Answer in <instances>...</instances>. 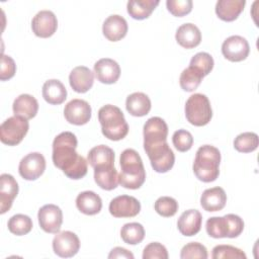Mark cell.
<instances>
[{
    "label": "cell",
    "instance_id": "6da1fadb",
    "mask_svg": "<svg viewBox=\"0 0 259 259\" xmlns=\"http://www.w3.org/2000/svg\"><path fill=\"white\" fill-rule=\"evenodd\" d=\"M78 141L71 132H63L53 142L52 159L54 165L61 169L70 179L78 180L87 174L86 159L76 152Z\"/></svg>",
    "mask_w": 259,
    "mask_h": 259
},
{
    "label": "cell",
    "instance_id": "7a4b0ae2",
    "mask_svg": "<svg viewBox=\"0 0 259 259\" xmlns=\"http://www.w3.org/2000/svg\"><path fill=\"white\" fill-rule=\"evenodd\" d=\"M121 172L118 183L127 189L140 188L146 180V171L139 153L134 149H125L120 154Z\"/></svg>",
    "mask_w": 259,
    "mask_h": 259
},
{
    "label": "cell",
    "instance_id": "3957f363",
    "mask_svg": "<svg viewBox=\"0 0 259 259\" xmlns=\"http://www.w3.org/2000/svg\"><path fill=\"white\" fill-rule=\"evenodd\" d=\"M221 153L218 148L204 145L196 151L195 159L193 162V172L196 178L202 182H212L220 174Z\"/></svg>",
    "mask_w": 259,
    "mask_h": 259
},
{
    "label": "cell",
    "instance_id": "277c9868",
    "mask_svg": "<svg viewBox=\"0 0 259 259\" xmlns=\"http://www.w3.org/2000/svg\"><path fill=\"white\" fill-rule=\"evenodd\" d=\"M98 120L101 132L105 138L111 141H119L128 133V125L120 108L115 105L106 104L98 111Z\"/></svg>",
    "mask_w": 259,
    "mask_h": 259
},
{
    "label": "cell",
    "instance_id": "5b68a950",
    "mask_svg": "<svg viewBox=\"0 0 259 259\" xmlns=\"http://www.w3.org/2000/svg\"><path fill=\"white\" fill-rule=\"evenodd\" d=\"M186 119L195 126L207 124L212 117V110L208 98L201 93L189 96L185 103Z\"/></svg>",
    "mask_w": 259,
    "mask_h": 259
},
{
    "label": "cell",
    "instance_id": "8992f818",
    "mask_svg": "<svg viewBox=\"0 0 259 259\" xmlns=\"http://www.w3.org/2000/svg\"><path fill=\"white\" fill-rule=\"evenodd\" d=\"M152 168L158 173H166L172 169L175 163V156L167 141L157 144L144 145Z\"/></svg>",
    "mask_w": 259,
    "mask_h": 259
},
{
    "label": "cell",
    "instance_id": "52a82bcc",
    "mask_svg": "<svg viewBox=\"0 0 259 259\" xmlns=\"http://www.w3.org/2000/svg\"><path fill=\"white\" fill-rule=\"evenodd\" d=\"M28 128L27 119L15 115L8 117L0 126V140L7 146H16L23 140Z\"/></svg>",
    "mask_w": 259,
    "mask_h": 259
},
{
    "label": "cell",
    "instance_id": "ba28073f",
    "mask_svg": "<svg viewBox=\"0 0 259 259\" xmlns=\"http://www.w3.org/2000/svg\"><path fill=\"white\" fill-rule=\"evenodd\" d=\"M46 170V159L38 152H32L24 156L19 162L18 172L25 180H35Z\"/></svg>",
    "mask_w": 259,
    "mask_h": 259
},
{
    "label": "cell",
    "instance_id": "9c48e42d",
    "mask_svg": "<svg viewBox=\"0 0 259 259\" xmlns=\"http://www.w3.org/2000/svg\"><path fill=\"white\" fill-rule=\"evenodd\" d=\"M80 249V240L78 236L70 231L57 233L53 240V250L56 255L62 258L75 256Z\"/></svg>",
    "mask_w": 259,
    "mask_h": 259
},
{
    "label": "cell",
    "instance_id": "30bf717a",
    "mask_svg": "<svg viewBox=\"0 0 259 259\" xmlns=\"http://www.w3.org/2000/svg\"><path fill=\"white\" fill-rule=\"evenodd\" d=\"M37 219L42 231L50 234H57L63 223V212L58 205L50 203L39 208Z\"/></svg>",
    "mask_w": 259,
    "mask_h": 259
},
{
    "label": "cell",
    "instance_id": "8fae6325",
    "mask_svg": "<svg viewBox=\"0 0 259 259\" xmlns=\"http://www.w3.org/2000/svg\"><path fill=\"white\" fill-rule=\"evenodd\" d=\"M222 53L224 57L231 62H241L248 57L250 47L245 37L241 35H232L226 38L223 42Z\"/></svg>",
    "mask_w": 259,
    "mask_h": 259
},
{
    "label": "cell",
    "instance_id": "7c38bea8",
    "mask_svg": "<svg viewBox=\"0 0 259 259\" xmlns=\"http://www.w3.org/2000/svg\"><path fill=\"white\" fill-rule=\"evenodd\" d=\"M66 120L75 125H83L91 118V106L83 99H72L64 108Z\"/></svg>",
    "mask_w": 259,
    "mask_h": 259
},
{
    "label": "cell",
    "instance_id": "4fadbf2b",
    "mask_svg": "<svg viewBox=\"0 0 259 259\" xmlns=\"http://www.w3.org/2000/svg\"><path fill=\"white\" fill-rule=\"evenodd\" d=\"M140 210V201L130 195L116 196L109 203V212L114 218H134Z\"/></svg>",
    "mask_w": 259,
    "mask_h": 259
},
{
    "label": "cell",
    "instance_id": "5bb4252c",
    "mask_svg": "<svg viewBox=\"0 0 259 259\" xmlns=\"http://www.w3.org/2000/svg\"><path fill=\"white\" fill-rule=\"evenodd\" d=\"M58 27V20L54 12L50 10H41L35 14L31 21L33 33L41 38L52 36Z\"/></svg>",
    "mask_w": 259,
    "mask_h": 259
},
{
    "label": "cell",
    "instance_id": "9a60e30c",
    "mask_svg": "<svg viewBox=\"0 0 259 259\" xmlns=\"http://www.w3.org/2000/svg\"><path fill=\"white\" fill-rule=\"evenodd\" d=\"M168 136V125L159 116L149 118L144 124V145L166 142Z\"/></svg>",
    "mask_w": 259,
    "mask_h": 259
},
{
    "label": "cell",
    "instance_id": "2e32d148",
    "mask_svg": "<svg viewBox=\"0 0 259 259\" xmlns=\"http://www.w3.org/2000/svg\"><path fill=\"white\" fill-rule=\"evenodd\" d=\"M94 74L99 82L113 84L120 76V67L114 60L103 58L94 64Z\"/></svg>",
    "mask_w": 259,
    "mask_h": 259
},
{
    "label": "cell",
    "instance_id": "e0dca14e",
    "mask_svg": "<svg viewBox=\"0 0 259 259\" xmlns=\"http://www.w3.org/2000/svg\"><path fill=\"white\" fill-rule=\"evenodd\" d=\"M18 193V184L14 177L4 173L0 176V213L10 209L14 198Z\"/></svg>",
    "mask_w": 259,
    "mask_h": 259
},
{
    "label": "cell",
    "instance_id": "ac0fdd59",
    "mask_svg": "<svg viewBox=\"0 0 259 259\" xmlns=\"http://www.w3.org/2000/svg\"><path fill=\"white\" fill-rule=\"evenodd\" d=\"M69 83L75 92L85 93L93 86L94 74L85 66L75 67L69 75Z\"/></svg>",
    "mask_w": 259,
    "mask_h": 259
},
{
    "label": "cell",
    "instance_id": "d6986e66",
    "mask_svg": "<svg viewBox=\"0 0 259 259\" xmlns=\"http://www.w3.org/2000/svg\"><path fill=\"white\" fill-rule=\"evenodd\" d=\"M126 20L117 14L108 16L102 25L103 35L110 41H118L126 35L127 32Z\"/></svg>",
    "mask_w": 259,
    "mask_h": 259
},
{
    "label": "cell",
    "instance_id": "ffe728a7",
    "mask_svg": "<svg viewBox=\"0 0 259 259\" xmlns=\"http://www.w3.org/2000/svg\"><path fill=\"white\" fill-rule=\"evenodd\" d=\"M202 224V215L197 209H188L181 213L177 222L179 232L187 237L196 235Z\"/></svg>",
    "mask_w": 259,
    "mask_h": 259
},
{
    "label": "cell",
    "instance_id": "44dd1931",
    "mask_svg": "<svg viewBox=\"0 0 259 259\" xmlns=\"http://www.w3.org/2000/svg\"><path fill=\"white\" fill-rule=\"evenodd\" d=\"M227 202V194L222 187L215 186L205 189L200 197V204L206 211H219Z\"/></svg>",
    "mask_w": 259,
    "mask_h": 259
},
{
    "label": "cell",
    "instance_id": "7402d4cb",
    "mask_svg": "<svg viewBox=\"0 0 259 259\" xmlns=\"http://www.w3.org/2000/svg\"><path fill=\"white\" fill-rule=\"evenodd\" d=\"M176 41L184 49H193L201 41V32L193 23H184L180 25L175 34Z\"/></svg>",
    "mask_w": 259,
    "mask_h": 259
},
{
    "label": "cell",
    "instance_id": "603a6c76",
    "mask_svg": "<svg viewBox=\"0 0 259 259\" xmlns=\"http://www.w3.org/2000/svg\"><path fill=\"white\" fill-rule=\"evenodd\" d=\"M12 109L15 116H20L28 120L36 115L38 110V102L32 95L20 94L15 98Z\"/></svg>",
    "mask_w": 259,
    "mask_h": 259
},
{
    "label": "cell",
    "instance_id": "cb8c5ba5",
    "mask_svg": "<svg viewBox=\"0 0 259 259\" xmlns=\"http://www.w3.org/2000/svg\"><path fill=\"white\" fill-rule=\"evenodd\" d=\"M245 0H220L215 4V13L224 21H234L244 10Z\"/></svg>",
    "mask_w": 259,
    "mask_h": 259
},
{
    "label": "cell",
    "instance_id": "d4e9b609",
    "mask_svg": "<svg viewBox=\"0 0 259 259\" xmlns=\"http://www.w3.org/2000/svg\"><path fill=\"white\" fill-rule=\"evenodd\" d=\"M44 99L53 105L63 103L67 98V89L64 84L57 79H51L45 82L42 86Z\"/></svg>",
    "mask_w": 259,
    "mask_h": 259
},
{
    "label": "cell",
    "instance_id": "484cf974",
    "mask_svg": "<svg viewBox=\"0 0 259 259\" xmlns=\"http://www.w3.org/2000/svg\"><path fill=\"white\" fill-rule=\"evenodd\" d=\"M77 208L84 214L94 215L102 208V200L98 194L93 191H83L76 198Z\"/></svg>",
    "mask_w": 259,
    "mask_h": 259
},
{
    "label": "cell",
    "instance_id": "4316f807",
    "mask_svg": "<svg viewBox=\"0 0 259 259\" xmlns=\"http://www.w3.org/2000/svg\"><path fill=\"white\" fill-rule=\"evenodd\" d=\"M125 107L133 116H145L151 110V100L145 93L135 92L126 97Z\"/></svg>",
    "mask_w": 259,
    "mask_h": 259
},
{
    "label": "cell",
    "instance_id": "83f0119b",
    "mask_svg": "<svg viewBox=\"0 0 259 259\" xmlns=\"http://www.w3.org/2000/svg\"><path fill=\"white\" fill-rule=\"evenodd\" d=\"M87 160L93 169L104 166H114V152L105 145H99L89 151Z\"/></svg>",
    "mask_w": 259,
    "mask_h": 259
},
{
    "label": "cell",
    "instance_id": "f1b7e54d",
    "mask_svg": "<svg viewBox=\"0 0 259 259\" xmlns=\"http://www.w3.org/2000/svg\"><path fill=\"white\" fill-rule=\"evenodd\" d=\"M94 180L104 190H112L117 187L118 173L114 166H104L94 169Z\"/></svg>",
    "mask_w": 259,
    "mask_h": 259
},
{
    "label": "cell",
    "instance_id": "f546056e",
    "mask_svg": "<svg viewBox=\"0 0 259 259\" xmlns=\"http://www.w3.org/2000/svg\"><path fill=\"white\" fill-rule=\"evenodd\" d=\"M158 0H130L126 4L127 13L137 20L148 18L159 5Z\"/></svg>",
    "mask_w": 259,
    "mask_h": 259
},
{
    "label": "cell",
    "instance_id": "4dcf8cb0",
    "mask_svg": "<svg viewBox=\"0 0 259 259\" xmlns=\"http://www.w3.org/2000/svg\"><path fill=\"white\" fill-rule=\"evenodd\" d=\"M122 241L128 245L140 244L145 238V229L139 223H127L120 230Z\"/></svg>",
    "mask_w": 259,
    "mask_h": 259
},
{
    "label": "cell",
    "instance_id": "1f68e13d",
    "mask_svg": "<svg viewBox=\"0 0 259 259\" xmlns=\"http://www.w3.org/2000/svg\"><path fill=\"white\" fill-rule=\"evenodd\" d=\"M203 77L204 76L202 75V73H200L197 69L189 66L182 71L179 78V83L184 91L191 92L199 86Z\"/></svg>",
    "mask_w": 259,
    "mask_h": 259
},
{
    "label": "cell",
    "instance_id": "d6a6232c",
    "mask_svg": "<svg viewBox=\"0 0 259 259\" xmlns=\"http://www.w3.org/2000/svg\"><path fill=\"white\" fill-rule=\"evenodd\" d=\"M7 226L10 233L16 236H23L31 231L32 221L26 214L17 213L9 219Z\"/></svg>",
    "mask_w": 259,
    "mask_h": 259
},
{
    "label": "cell",
    "instance_id": "836d02e7",
    "mask_svg": "<svg viewBox=\"0 0 259 259\" xmlns=\"http://www.w3.org/2000/svg\"><path fill=\"white\" fill-rule=\"evenodd\" d=\"M259 138L257 134L246 132L238 135L234 140V148L241 153H251L257 149Z\"/></svg>",
    "mask_w": 259,
    "mask_h": 259
},
{
    "label": "cell",
    "instance_id": "e575fe53",
    "mask_svg": "<svg viewBox=\"0 0 259 259\" xmlns=\"http://www.w3.org/2000/svg\"><path fill=\"white\" fill-rule=\"evenodd\" d=\"M205 229L208 236L212 238H228V224L225 215L209 218L206 221Z\"/></svg>",
    "mask_w": 259,
    "mask_h": 259
},
{
    "label": "cell",
    "instance_id": "d590c367",
    "mask_svg": "<svg viewBox=\"0 0 259 259\" xmlns=\"http://www.w3.org/2000/svg\"><path fill=\"white\" fill-rule=\"evenodd\" d=\"M155 210L158 214L164 218L173 217L178 210V202L175 198L170 196H161L159 197L155 204Z\"/></svg>",
    "mask_w": 259,
    "mask_h": 259
},
{
    "label": "cell",
    "instance_id": "8d00e7d4",
    "mask_svg": "<svg viewBox=\"0 0 259 259\" xmlns=\"http://www.w3.org/2000/svg\"><path fill=\"white\" fill-rule=\"evenodd\" d=\"M213 65H214V62L212 57L205 52H200L194 55L190 60V64H189L190 67L197 69L200 73H202L203 76H206L210 73V71L213 68Z\"/></svg>",
    "mask_w": 259,
    "mask_h": 259
},
{
    "label": "cell",
    "instance_id": "74e56055",
    "mask_svg": "<svg viewBox=\"0 0 259 259\" xmlns=\"http://www.w3.org/2000/svg\"><path fill=\"white\" fill-rule=\"evenodd\" d=\"M213 259L221 258H232V259H246V254L239 248L231 245H218L212 249Z\"/></svg>",
    "mask_w": 259,
    "mask_h": 259
},
{
    "label": "cell",
    "instance_id": "f35d334b",
    "mask_svg": "<svg viewBox=\"0 0 259 259\" xmlns=\"http://www.w3.org/2000/svg\"><path fill=\"white\" fill-rule=\"evenodd\" d=\"M208 257L206 248L198 243V242H191L186 244L180 253L181 259H191V258H200L206 259Z\"/></svg>",
    "mask_w": 259,
    "mask_h": 259
},
{
    "label": "cell",
    "instance_id": "ab89813d",
    "mask_svg": "<svg viewBox=\"0 0 259 259\" xmlns=\"http://www.w3.org/2000/svg\"><path fill=\"white\" fill-rule=\"evenodd\" d=\"M172 143L179 152H186L190 150L193 145V137L186 130H178L173 134Z\"/></svg>",
    "mask_w": 259,
    "mask_h": 259
},
{
    "label": "cell",
    "instance_id": "60d3db41",
    "mask_svg": "<svg viewBox=\"0 0 259 259\" xmlns=\"http://www.w3.org/2000/svg\"><path fill=\"white\" fill-rule=\"evenodd\" d=\"M192 1L191 0H167L166 6L168 11L176 16L182 17L192 10Z\"/></svg>",
    "mask_w": 259,
    "mask_h": 259
},
{
    "label": "cell",
    "instance_id": "b9f144b4",
    "mask_svg": "<svg viewBox=\"0 0 259 259\" xmlns=\"http://www.w3.org/2000/svg\"><path fill=\"white\" fill-rule=\"evenodd\" d=\"M168 251L164 245L152 242L143 251V259H168Z\"/></svg>",
    "mask_w": 259,
    "mask_h": 259
},
{
    "label": "cell",
    "instance_id": "7bdbcfd3",
    "mask_svg": "<svg viewBox=\"0 0 259 259\" xmlns=\"http://www.w3.org/2000/svg\"><path fill=\"white\" fill-rule=\"evenodd\" d=\"M228 224V238H237L244 230L243 220L234 213H228L225 215Z\"/></svg>",
    "mask_w": 259,
    "mask_h": 259
},
{
    "label": "cell",
    "instance_id": "ee69618b",
    "mask_svg": "<svg viewBox=\"0 0 259 259\" xmlns=\"http://www.w3.org/2000/svg\"><path fill=\"white\" fill-rule=\"evenodd\" d=\"M16 72V65L14 60L6 55H3L1 58V67H0V80L6 81L11 79Z\"/></svg>",
    "mask_w": 259,
    "mask_h": 259
},
{
    "label": "cell",
    "instance_id": "f6af8a7d",
    "mask_svg": "<svg viewBox=\"0 0 259 259\" xmlns=\"http://www.w3.org/2000/svg\"><path fill=\"white\" fill-rule=\"evenodd\" d=\"M109 259L112 258H127V259H134V254L132 252H130L128 250L121 248V247H115L113 248L109 255H108Z\"/></svg>",
    "mask_w": 259,
    "mask_h": 259
}]
</instances>
